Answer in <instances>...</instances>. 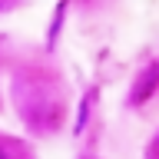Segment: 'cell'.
Masks as SVG:
<instances>
[{"label": "cell", "mask_w": 159, "mask_h": 159, "mask_svg": "<svg viewBox=\"0 0 159 159\" xmlns=\"http://www.w3.org/2000/svg\"><path fill=\"white\" fill-rule=\"evenodd\" d=\"M0 159H10V156H7V149H3V143H0Z\"/></svg>", "instance_id": "277c9868"}, {"label": "cell", "mask_w": 159, "mask_h": 159, "mask_svg": "<svg viewBox=\"0 0 159 159\" xmlns=\"http://www.w3.org/2000/svg\"><path fill=\"white\" fill-rule=\"evenodd\" d=\"M156 93H159V63L152 60V63H146V66L136 73V80H133V86H129V106H143V103H149Z\"/></svg>", "instance_id": "7a4b0ae2"}, {"label": "cell", "mask_w": 159, "mask_h": 159, "mask_svg": "<svg viewBox=\"0 0 159 159\" xmlns=\"http://www.w3.org/2000/svg\"><path fill=\"white\" fill-rule=\"evenodd\" d=\"M143 159H159V133H156L152 139H149V146H146V156H143Z\"/></svg>", "instance_id": "3957f363"}, {"label": "cell", "mask_w": 159, "mask_h": 159, "mask_svg": "<svg viewBox=\"0 0 159 159\" xmlns=\"http://www.w3.org/2000/svg\"><path fill=\"white\" fill-rule=\"evenodd\" d=\"M47 83H30V80H17V113L27 119L30 126H37V109L47 113L53 109L57 116H63V103H47Z\"/></svg>", "instance_id": "6da1fadb"}]
</instances>
